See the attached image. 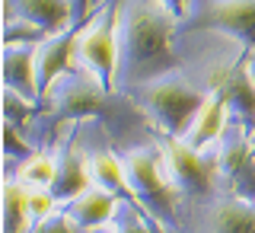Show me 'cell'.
<instances>
[{
    "label": "cell",
    "mask_w": 255,
    "mask_h": 233,
    "mask_svg": "<svg viewBox=\"0 0 255 233\" xmlns=\"http://www.w3.org/2000/svg\"><path fill=\"white\" fill-rule=\"evenodd\" d=\"M179 19L166 13L159 0H118V70L115 90L128 93L131 86L153 80L179 67L182 54Z\"/></svg>",
    "instance_id": "6da1fadb"
},
{
    "label": "cell",
    "mask_w": 255,
    "mask_h": 233,
    "mask_svg": "<svg viewBox=\"0 0 255 233\" xmlns=\"http://www.w3.org/2000/svg\"><path fill=\"white\" fill-rule=\"evenodd\" d=\"M230 58H233V48L230 51H217L214 48L211 58H207L204 74L188 70L185 61H182L179 67L131 86L125 96H131V102L137 106L143 122L153 128V134H159V138H185V131L198 118L201 106L207 102V93H211L220 67Z\"/></svg>",
    "instance_id": "7a4b0ae2"
},
{
    "label": "cell",
    "mask_w": 255,
    "mask_h": 233,
    "mask_svg": "<svg viewBox=\"0 0 255 233\" xmlns=\"http://www.w3.org/2000/svg\"><path fill=\"white\" fill-rule=\"evenodd\" d=\"M118 157H122L128 186H131V195H134V205L150 218L156 233H182L179 192L172 189L169 173H166L159 138L150 134V138L140 141V144L118 147Z\"/></svg>",
    "instance_id": "3957f363"
},
{
    "label": "cell",
    "mask_w": 255,
    "mask_h": 233,
    "mask_svg": "<svg viewBox=\"0 0 255 233\" xmlns=\"http://www.w3.org/2000/svg\"><path fill=\"white\" fill-rule=\"evenodd\" d=\"M70 67L83 70L102 90L115 93L118 70V0H99L86 22H80L74 38Z\"/></svg>",
    "instance_id": "277c9868"
},
{
    "label": "cell",
    "mask_w": 255,
    "mask_h": 233,
    "mask_svg": "<svg viewBox=\"0 0 255 233\" xmlns=\"http://www.w3.org/2000/svg\"><path fill=\"white\" fill-rule=\"evenodd\" d=\"M159 147H163V163H166L172 189L179 192L182 208L191 205V202H201V198L214 195L220 189L214 150H195L182 138H159Z\"/></svg>",
    "instance_id": "5b68a950"
},
{
    "label": "cell",
    "mask_w": 255,
    "mask_h": 233,
    "mask_svg": "<svg viewBox=\"0 0 255 233\" xmlns=\"http://www.w3.org/2000/svg\"><path fill=\"white\" fill-rule=\"evenodd\" d=\"M182 233H255V202L217 189L179 211Z\"/></svg>",
    "instance_id": "8992f818"
},
{
    "label": "cell",
    "mask_w": 255,
    "mask_h": 233,
    "mask_svg": "<svg viewBox=\"0 0 255 233\" xmlns=\"http://www.w3.org/2000/svg\"><path fill=\"white\" fill-rule=\"evenodd\" d=\"M182 32H217L236 38L246 51L255 48V0H191Z\"/></svg>",
    "instance_id": "52a82bcc"
},
{
    "label": "cell",
    "mask_w": 255,
    "mask_h": 233,
    "mask_svg": "<svg viewBox=\"0 0 255 233\" xmlns=\"http://www.w3.org/2000/svg\"><path fill=\"white\" fill-rule=\"evenodd\" d=\"M54 154H58V176H54L51 195L58 208L70 198H77L80 192L93 186L90 176V160H86V144L80 134V122H64L54 131Z\"/></svg>",
    "instance_id": "ba28073f"
},
{
    "label": "cell",
    "mask_w": 255,
    "mask_h": 233,
    "mask_svg": "<svg viewBox=\"0 0 255 233\" xmlns=\"http://www.w3.org/2000/svg\"><path fill=\"white\" fill-rule=\"evenodd\" d=\"M77 29H80V22H77V26L61 29V32H51V35H45L42 42H35V83H38L42 99H45V93L51 90L54 80L70 70Z\"/></svg>",
    "instance_id": "9c48e42d"
},
{
    "label": "cell",
    "mask_w": 255,
    "mask_h": 233,
    "mask_svg": "<svg viewBox=\"0 0 255 233\" xmlns=\"http://www.w3.org/2000/svg\"><path fill=\"white\" fill-rule=\"evenodd\" d=\"M3 19H22L45 35L77 26L74 0H3Z\"/></svg>",
    "instance_id": "30bf717a"
},
{
    "label": "cell",
    "mask_w": 255,
    "mask_h": 233,
    "mask_svg": "<svg viewBox=\"0 0 255 233\" xmlns=\"http://www.w3.org/2000/svg\"><path fill=\"white\" fill-rule=\"evenodd\" d=\"M3 90L19 93L22 99L42 106V93L35 83V42H3Z\"/></svg>",
    "instance_id": "8fae6325"
},
{
    "label": "cell",
    "mask_w": 255,
    "mask_h": 233,
    "mask_svg": "<svg viewBox=\"0 0 255 233\" xmlns=\"http://www.w3.org/2000/svg\"><path fill=\"white\" fill-rule=\"evenodd\" d=\"M118 202H122V198H115L112 192L99 189V186H90L86 192H80L77 198L64 202L61 211L70 218V224H74L77 233H83V230H93V227L109 224L112 218H115V211H118Z\"/></svg>",
    "instance_id": "7c38bea8"
},
{
    "label": "cell",
    "mask_w": 255,
    "mask_h": 233,
    "mask_svg": "<svg viewBox=\"0 0 255 233\" xmlns=\"http://www.w3.org/2000/svg\"><path fill=\"white\" fill-rule=\"evenodd\" d=\"M6 173L29 192H51L54 176H58V154H54V147H38L35 154H29L22 163H16Z\"/></svg>",
    "instance_id": "4fadbf2b"
},
{
    "label": "cell",
    "mask_w": 255,
    "mask_h": 233,
    "mask_svg": "<svg viewBox=\"0 0 255 233\" xmlns=\"http://www.w3.org/2000/svg\"><path fill=\"white\" fill-rule=\"evenodd\" d=\"M35 227H38V221L32 214L29 189H22L6 173V179H3V233H32Z\"/></svg>",
    "instance_id": "5bb4252c"
},
{
    "label": "cell",
    "mask_w": 255,
    "mask_h": 233,
    "mask_svg": "<svg viewBox=\"0 0 255 233\" xmlns=\"http://www.w3.org/2000/svg\"><path fill=\"white\" fill-rule=\"evenodd\" d=\"M112 221H115L118 233H153L156 230L153 224H150V218L134 202H118V211H115Z\"/></svg>",
    "instance_id": "9a60e30c"
},
{
    "label": "cell",
    "mask_w": 255,
    "mask_h": 233,
    "mask_svg": "<svg viewBox=\"0 0 255 233\" xmlns=\"http://www.w3.org/2000/svg\"><path fill=\"white\" fill-rule=\"evenodd\" d=\"M32 233H77V230H74V224H70L67 214H64L61 208H54L45 221H38V227Z\"/></svg>",
    "instance_id": "2e32d148"
},
{
    "label": "cell",
    "mask_w": 255,
    "mask_h": 233,
    "mask_svg": "<svg viewBox=\"0 0 255 233\" xmlns=\"http://www.w3.org/2000/svg\"><path fill=\"white\" fill-rule=\"evenodd\" d=\"M159 3H163V6H166V13H172L175 19H179V26H182V19L188 16L191 0H159Z\"/></svg>",
    "instance_id": "e0dca14e"
},
{
    "label": "cell",
    "mask_w": 255,
    "mask_h": 233,
    "mask_svg": "<svg viewBox=\"0 0 255 233\" xmlns=\"http://www.w3.org/2000/svg\"><path fill=\"white\" fill-rule=\"evenodd\" d=\"M96 0H74V13H77V22H86V16L93 13Z\"/></svg>",
    "instance_id": "ac0fdd59"
},
{
    "label": "cell",
    "mask_w": 255,
    "mask_h": 233,
    "mask_svg": "<svg viewBox=\"0 0 255 233\" xmlns=\"http://www.w3.org/2000/svg\"><path fill=\"white\" fill-rule=\"evenodd\" d=\"M243 67H246V77H249L252 90H255V48H252V51H246V61H243Z\"/></svg>",
    "instance_id": "d6986e66"
},
{
    "label": "cell",
    "mask_w": 255,
    "mask_h": 233,
    "mask_svg": "<svg viewBox=\"0 0 255 233\" xmlns=\"http://www.w3.org/2000/svg\"><path fill=\"white\" fill-rule=\"evenodd\" d=\"M83 233H118V230H115V221H109V224H102V227H93V230H83Z\"/></svg>",
    "instance_id": "ffe728a7"
}]
</instances>
